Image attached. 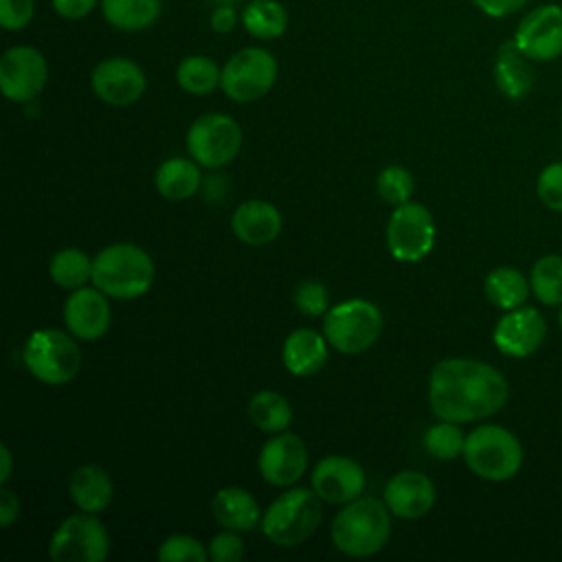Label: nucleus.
Instances as JSON below:
<instances>
[{"mask_svg": "<svg viewBox=\"0 0 562 562\" xmlns=\"http://www.w3.org/2000/svg\"><path fill=\"white\" fill-rule=\"evenodd\" d=\"M538 200L555 213H562V160L549 162L536 180Z\"/></svg>", "mask_w": 562, "mask_h": 562, "instance_id": "obj_36", "label": "nucleus"}, {"mask_svg": "<svg viewBox=\"0 0 562 562\" xmlns=\"http://www.w3.org/2000/svg\"><path fill=\"white\" fill-rule=\"evenodd\" d=\"M277 59L259 46H246L228 57L222 68L220 88L237 103H250L270 92L277 81Z\"/></svg>", "mask_w": 562, "mask_h": 562, "instance_id": "obj_8", "label": "nucleus"}, {"mask_svg": "<svg viewBox=\"0 0 562 562\" xmlns=\"http://www.w3.org/2000/svg\"><path fill=\"white\" fill-rule=\"evenodd\" d=\"M375 187L384 202L397 206V204H404L411 200L415 182H413V176L408 169H404L400 165H391L378 173Z\"/></svg>", "mask_w": 562, "mask_h": 562, "instance_id": "obj_34", "label": "nucleus"}, {"mask_svg": "<svg viewBox=\"0 0 562 562\" xmlns=\"http://www.w3.org/2000/svg\"><path fill=\"white\" fill-rule=\"evenodd\" d=\"M364 470L349 457H323L312 470V487L327 503H349L362 496Z\"/></svg>", "mask_w": 562, "mask_h": 562, "instance_id": "obj_17", "label": "nucleus"}, {"mask_svg": "<svg viewBox=\"0 0 562 562\" xmlns=\"http://www.w3.org/2000/svg\"><path fill=\"white\" fill-rule=\"evenodd\" d=\"M531 294L549 307L562 305V255H542L529 270Z\"/></svg>", "mask_w": 562, "mask_h": 562, "instance_id": "obj_31", "label": "nucleus"}, {"mask_svg": "<svg viewBox=\"0 0 562 562\" xmlns=\"http://www.w3.org/2000/svg\"><path fill=\"white\" fill-rule=\"evenodd\" d=\"M53 2V9L57 15H61L64 20H81L86 18L94 7L97 2L101 0H50Z\"/></svg>", "mask_w": 562, "mask_h": 562, "instance_id": "obj_41", "label": "nucleus"}, {"mask_svg": "<svg viewBox=\"0 0 562 562\" xmlns=\"http://www.w3.org/2000/svg\"><path fill=\"white\" fill-rule=\"evenodd\" d=\"M90 83L103 103L125 108L143 97L147 79L136 61L127 57H108L94 66Z\"/></svg>", "mask_w": 562, "mask_h": 562, "instance_id": "obj_15", "label": "nucleus"}, {"mask_svg": "<svg viewBox=\"0 0 562 562\" xmlns=\"http://www.w3.org/2000/svg\"><path fill=\"white\" fill-rule=\"evenodd\" d=\"M48 274L59 288H83L92 279V259L79 248H61L50 257Z\"/></svg>", "mask_w": 562, "mask_h": 562, "instance_id": "obj_32", "label": "nucleus"}, {"mask_svg": "<svg viewBox=\"0 0 562 562\" xmlns=\"http://www.w3.org/2000/svg\"><path fill=\"white\" fill-rule=\"evenodd\" d=\"M151 257L134 244H110L92 259V283L108 296L130 301L154 283Z\"/></svg>", "mask_w": 562, "mask_h": 562, "instance_id": "obj_3", "label": "nucleus"}, {"mask_svg": "<svg viewBox=\"0 0 562 562\" xmlns=\"http://www.w3.org/2000/svg\"><path fill=\"white\" fill-rule=\"evenodd\" d=\"M483 292L494 307L507 312L527 303L531 294V285H529V277H525L518 268L498 266L487 272L483 281Z\"/></svg>", "mask_w": 562, "mask_h": 562, "instance_id": "obj_25", "label": "nucleus"}, {"mask_svg": "<svg viewBox=\"0 0 562 562\" xmlns=\"http://www.w3.org/2000/svg\"><path fill=\"white\" fill-rule=\"evenodd\" d=\"M382 325V314L373 303L349 299L325 312L323 336L340 353H362L378 340Z\"/></svg>", "mask_w": 562, "mask_h": 562, "instance_id": "obj_7", "label": "nucleus"}, {"mask_svg": "<svg viewBox=\"0 0 562 562\" xmlns=\"http://www.w3.org/2000/svg\"><path fill=\"white\" fill-rule=\"evenodd\" d=\"M463 446H465V435L457 422L441 419L439 424L430 426L424 435L426 452L439 461L457 459L459 454H463Z\"/></svg>", "mask_w": 562, "mask_h": 562, "instance_id": "obj_33", "label": "nucleus"}, {"mask_svg": "<svg viewBox=\"0 0 562 562\" xmlns=\"http://www.w3.org/2000/svg\"><path fill=\"white\" fill-rule=\"evenodd\" d=\"M470 2L490 18H507L518 13L529 0H470Z\"/></svg>", "mask_w": 562, "mask_h": 562, "instance_id": "obj_40", "label": "nucleus"}, {"mask_svg": "<svg viewBox=\"0 0 562 562\" xmlns=\"http://www.w3.org/2000/svg\"><path fill=\"white\" fill-rule=\"evenodd\" d=\"M202 182L198 162L191 158H167L154 176L158 193L167 200H187L198 193Z\"/></svg>", "mask_w": 562, "mask_h": 562, "instance_id": "obj_26", "label": "nucleus"}, {"mask_svg": "<svg viewBox=\"0 0 562 562\" xmlns=\"http://www.w3.org/2000/svg\"><path fill=\"white\" fill-rule=\"evenodd\" d=\"M391 533L389 507L373 496H358L334 516L329 536L334 547L351 558L378 553Z\"/></svg>", "mask_w": 562, "mask_h": 562, "instance_id": "obj_2", "label": "nucleus"}, {"mask_svg": "<svg viewBox=\"0 0 562 562\" xmlns=\"http://www.w3.org/2000/svg\"><path fill=\"white\" fill-rule=\"evenodd\" d=\"M0 463H2V470H0V483L4 485L11 476V468H13V459H11V450L7 443L0 446Z\"/></svg>", "mask_w": 562, "mask_h": 562, "instance_id": "obj_44", "label": "nucleus"}, {"mask_svg": "<svg viewBox=\"0 0 562 562\" xmlns=\"http://www.w3.org/2000/svg\"><path fill=\"white\" fill-rule=\"evenodd\" d=\"M435 498V483L417 470H402L393 474L384 487V503L389 512L408 520L426 516L432 509Z\"/></svg>", "mask_w": 562, "mask_h": 562, "instance_id": "obj_19", "label": "nucleus"}, {"mask_svg": "<svg viewBox=\"0 0 562 562\" xmlns=\"http://www.w3.org/2000/svg\"><path fill=\"white\" fill-rule=\"evenodd\" d=\"M516 46L531 61H553L562 57V4H540L518 22Z\"/></svg>", "mask_w": 562, "mask_h": 562, "instance_id": "obj_12", "label": "nucleus"}, {"mask_svg": "<svg viewBox=\"0 0 562 562\" xmlns=\"http://www.w3.org/2000/svg\"><path fill=\"white\" fill-rule=\"evenodd\" d=\"M68 492H70L72 503L81 512L99 514L110 505V501L114 496V485H112L110 474L101 465L86 463V465H79L70 474Z\"/></svg>", "mask_w": 562, "mask_h": 562, "instance_id": "obj_24", "label": "nucleus"}, {"mask_svg": "<svg viewBox=\"0 0 562 562\" xmlns=\"http://www.w3.org/2000/svg\"><path fill=\"white\" fill-rule=\"evenodd\" d=\"M389 252L404 263L424 259L435 246V220L419 202L397 204L386 226Z\"/></svg>", "mask_w": 562, "mask_h": 562, "instance_id": "obj_11", "label": "nucleus"}, {"mask_svg": "<svg viewBox=\"0 0 562 562\" xmlns=\"http://www.w3.org/2000/svg\"><path fill=\"white\" fill-rule=\"evenodd\" d=\"M18 516H20V501H18V496L11 490L2 487L0 490V525L2 527H11Z\"/></svg>", "mask_w": 562, "mask_h": 562, "instance_id": "obj_42", "label": "nucleus"}, {"mask_svg": "<svg viewBox=\"0 0 562 562\" xmlns=\"http://www.w3.org/2000/svg\"><path fill=\"white\" fill-rule=\"evenodd\" d=\"M213 518L233 531H250L261 522L257 498L241 487H222L211 501Z\"/></svg>", "mask_w": 562, "mask_h": 562, "instance_id": "obj_23", "label": "nucleus"}, {"mask_svg": "<svg viewBox=\"0 0 562 562\" xmlns=\"http://www.w3.org/2000/svg\"><path fill=\"white\" fill-rule=\"evenodd\" d=\"M222 79V68L206 55H189L176 68L178 86L195 97L211 94Z\"/></svg>", "mask_w": 562, "mask_h": 562, "instance_id": "obj_30", "label": "nucleus"}, {"mask_svg": "<svg viewBox=\"0 0 562 562\" xmlns=\"http://www.w3.org/2000/svg\"><path fill=\"white\" fill-rule=\"evenodd\" d=\"M97 285L77 288L64 303V323L75 338L97 340L110 327V303Z\"/></svg>", "mask_w": 562, "mask_h": 562, "instance_id": "obj_18", "label": "nucleus"}, {"mask_svg": "<svg viewBox=\"0 0 562 562\" xmlns=\"http://www.w3.org/2000/svg\"><path fill=\"white\" fill-rule=\"evenodd\" d=\"M35 15V0H0V24L7 31H22Z\"/></svg>", "mask_w": 562, "mask_h": 562, "instance_id": "obj_39", "label": "nucleus"}, {"mask_svg": "<svg viewBox=\"0 0 562 562\" xmlns=\"http://www.w3.org/2000/svg\"><path fill=\"white\" fill-rule=\"evenodd\" d=\"M281 213L274 204L263 200H248L239 204L231 217L235 237L248 246H266L281 233Z\"/></svg>", "mask_w": 562, "mask_h": 562, "instance_id": "obj_21", "label": "nucleus"}, {"mask_svg": "<svg viewBox=\"0 0 562 562\" xmlns=\"http://www.w3.org/2000/svg\"><path fill=\"white\" fill-rule=\"evenodd\" d=\"M318 494L307 487H292L277 496L261 516L263 536L277 547H296L305 542L321 522Z\"/></svg>", "mask_w": 562, "mask_h": 562, "instance_id": "obj_5", "label": "nucleus"}, {"mask_svg": "<svg viewBox=\"0 0 562 562\" xmlns=\"http://www.w3.org/2000/svg\"><path fill=\"white\" fill-rule=\"evenodd\" d=\"M494 81L498 92L512 101L525 99L536 83L533 61L516 46L514 40L503 42L496 50Z\"/></svg>", "mask_w": 562, "mask_h": 562, "instance_id": "obj_20", "label": "nucleus"}, {"mask_svg": "<svg viewBox=\"0 0 562 562\" xmlns=\"http://www.w3.org/2000/svg\"><path fill=\"white\" fill-rule=\"evenodd\" d=\"M22 358L35 380L53 386L70 382L81 364V353L72 336L53 327L35 329L24 342Z\"/></svg>", "mask_w": 562, "mask_h": 562, "instance_id": "obj_6", "label": "nucleus"}, {"mask_svg": "<svg viewBox=\"0 0 562 562\" xmlns=\"http://www.w3.org/2000/svg\"><path fill=\"white\" fill-rule=\"evenodd\" d=\"M103 18L119 31L149 29L162 9V0H101Z\"/></svg>", "mask_w": 562, "mask_h": 562, "instance_id": "obj_27", "label": "nucleus"}, {"mask_svg": "<svg viewBox=\"0 0 562 562\" xmlns=\"http://www.w3.org/2000/svg\"><path fill=\"white\" fill-rule=\"evenodd\" d=\"M294 305L305 316H321L327 312L329 305V292L321 281L307 279L294 290Z\"/></svg>", "mask_w": 562, "mask_h": 562, "instance_id": "obj_37", "label": "nucleus"}, {"mask_svg": "<svg viewBox=\"0 0 562 562\" xmlns=\"http://www.w3.org/2000/svg\"><path fill=\"white\" fill-rule=\"evenodd\" d=\"M241 147V130L228 114L209 112L198 116L187 132L189 156L209 169L231 162Z\"/></svg>", "mask_w": 562, "mask_h": 562, "instance_id": "obj_10", "label": "nucleus"}, {"mask_svg": "<svg viewBox=\"0 0 562 562\" xmlns=\"http://www.w3.org/2000/svg\"><path fill=\"white\" fill-rule=\"evenodd\" d=\"M108 553L110 536L103 522L88 512L64 518L48 544V555L55 562H101Z\"/></svg>", "mask_w": 562, "mask_h": 562, "instance_id": "obj_9", "label": "nucleus"}, {"mask_svg": "<svg viewBox=\"0 0 562 562\" xmlns=\"http://www.w3.org/2000/svg\"><path fill=\"white\" fill-rule=\"evenodd\" d=\"M239 531L224 529L213 536L209 542V558L215 562H237L244 558V540L237 536Z\"/></svg>", "mask_w": 562, "mask_h": 562, "instance_id": "obj_38", "label": "nucleus"}, {"mask_svg": "<svg viewBox=\"0 0 562 562\" xmlns=\"http://www.w3.org/2000/svg\"><path fill=\"white\" fill-rule=\"evenodd\" d=\"M547 338V318L531 305L507 310L494 325L492 340L496 349L509 358L533 356Z\"/></svg>", "mask_w": 562, "mask_h": 562, "instance_id": "obj_14", "label": "nucleus"}, {"mask_svg": "<svg viewBox=\"0 0 562 562\" xmlns=\"http://www.w3.org/2000/svg\"><path fill=\"white\" fill-rule=\"evenodd\" d=\"M209 558V549L187 533H173L162 540L158 549V560L162 562H204Z\"/></svg>", "mask_w": 562, "mask_h": 562, "instance_id": "obj_35", "label": "nucleus"}, {"mask_svg": "<svg viewBox=\"0 0 562 562\" xmlns=\"http://www.w3.org/2000/svg\"><path fill=\"white\" fill-rule=\"evenodd\" d=\"M558 325H560V331H562V305H560V314H558Z\"/></svg>", "mask_w": 562, "mask_h": 562, "instance_id": "obj_45", "label": "nucleus"}, {"mask_svg": "<svg viewBox=\"0 0 562 562\" xmlns=\"http://www.w3.org/2000/svg\"><path fill=\"white\" fill-rule=\"evenodd\" d=\"M48 79L44 55L33 46H11L0 57V90L7 99L26 103L35 99Z\"/></svg>", "mask_w": 562, "mask_h": 562, "instance_id": "obj_13", "label": "nucleus"}, {"mask_svg": "<svg viewBox=\"0 0 562 562\" xmlns=\"http://www.w3.org/2000/svg\"><path fill=\"white\" fill-rule=\"evenodd\" d=\"M248 417L263 432H283L292 424V406L277 391H259L248 402Z\"/></svg>", "mask_w": 562, "mask_h": 562, "instance_id": "obj_29", "label": "nucleus"}, {"mask_svg": "<svg viewBox=\"0 0 562 562\" xmlns=\"http://www.w3.org/2000/svg\"><path fill=\"white\" fill-rule=\"evenodd\" d=\"M259 474L270 485L283 487L296 483L307 470V450L299 435L277 432L259 452Z\"/></svg>", "mask_w": 562, "mask_h": 562, "instance_id": "obj_16", "label": "nucleus"}, {"mask_svg": "<svg viewBox=\"0 0 562 562\" xmlns=\"http://www.w3.org/2000/svg\"><path fill=\"white\" fill-rule=\"evenodd\" d=\"M327 338L310 327H299L283 340L281 360L292 375H314L327 362Z\"/></svg>", "mask_w": 562, "mask_h": 562, "instance_id": "obj_22", "label": "nucleus"}, {"mask_svg": "<svg viewBox=\"0 0 562 562\" xmlns=\"http://www.w3.org/2000/svg\"><path fill=\"white\" fill-rule=\"evenodd\" d=\"M509 397L505 375L487 362L446 358L430 371L428 402L439 419L481 422L496 415Z\"/></svg>", "mask_w": 562, "mask_h": 562, "instance_id": "obj_1", "label": "nucleus"}, {"mask_svg": "<svg viewBox=\"0 0 562 562\" xmlns=\"http://www.w3.org/2000/svg\"><path fill=\"white\" fill-rule=\"evenodd\" d=\"M241 24L257 40H274L288 29V13L277 0H250L241 11Z\"/></svg>", "mask_w": 562, "mask_h": 562, "instance_id": "obj_28", "label": "nucleus"}, {"mask_svg": "<svg viewBox=\"0 0 562 562\" xmlns=\"http://www.w3.org/2000/svg\"><path fill=\"white\" fill-rule=\"evenodd\" d=\"M235 24H237V13H235V9L231 4H220L211 13V29L215 33H231Z\"/></svg>", "mask_w": 562, "mask_h": 562, "instance_id": "obj_43", "label": "nucleus"}, {"mask_svg": "<svg viewBox=\"0 0 562 562\" xmlns=\"http://www.w3.org/2000/svg\"><path fill=\"white\" fill-rule=\"evenodd\" d=\"M461 457L479 479L492 483L514 479L525 459L520 439L498 424H481L468 432Z\"/></svg>", "mask_w": 562, "mask_h": 562, "instance_id": "obj_4", "label": "nucleus"}]
</instances>
